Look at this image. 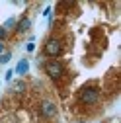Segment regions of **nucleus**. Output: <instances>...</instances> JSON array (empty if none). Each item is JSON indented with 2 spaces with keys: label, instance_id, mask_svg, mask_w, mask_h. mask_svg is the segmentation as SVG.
<instances>
[{
  "label": "nucleus",
  "instance_id": "nucleus-7",
  "mask_svg": "<svg viewBox=\"0 0 121 123\" xmlns=\"http://www.w3.org/2000/svg\"><path fill=\"white\" fill-rule=\"evenodd\" d=\"M24 90H25V84H24L22 80L14 82V92H18V94H20V92H24Z\"/></svg>",
  "mask_w": 121,
  "mask_h": 123
},
{
  "label": "nucleus",
  "instance_id": "nucleus-8",
  "mask_svg": "<svg viewBox=\"0 0 121 123\" xmlns=\"http://www.w3.org/2000/svg\"><path fill=\"white\" fill-rule=\"evenodd\" d=\"M14 25H16V20H14V18H10V20H6V24H4L2 27L8 31V29H10V27H14Z\"/></svg>",
  "mask_w": 121,
  "mask_h": 123
},
{
  "label": "nucleus",
  "instance_id": "nucleus-4",
  "mask_svg": "<svg viewBox=\"0 0 121 123\" xmlns=\"http://www.w3.org/2000/svg\"><path fill=\"white\" fill-rule=\"evenodd\" d=\"M41 113L45 117H55L57 115V105L53 102H43L41 104Z\"/></svg>",
  "mask_w": 121,
  "mask_h": 123
},
{
  "label": "nucleus",
  "instance_id": "nucleus-11",
  "mask_svg": "<svg viewBox=\"0 0 121 123\" xmlns=\"http://www.w3.org/2000/svg\"><path fill=\"white\" fill-rule=\"evenodd\" d=\"M4 37H6V29H4V27H2V25H0V41H2V39H4Z\"/></svg>",
  "mask_w": 121,
  "mask_h": 123
},
{
  "label": "nucleus",
  "instance_id": "nucleus-2",
  "mask_svg": "<svg viewBox=\"0 0 121 123\" xmlns=\"http://www.w3.org/2000/svg\"><path fill=\"white\" fill-rule=\"evenodd\" d=\"M43 51H45V55H47V57H59L60 53H63V43H60L57 37H51V39H47Z\"/></svg>",
  "mask_w": 121,
  "mask_h": 123
},
{
  "label": "nucleus",
  "instance_id": "nucleus-1",
  "mask_svg": "<svg viewBox=\"0 0 121 123\" xmlns=\"http://www.w3.org/2000/svg\"><path fill=\"white\" fill-rule=\"evenodd\" d=\"M80 100H82V104H86V105H94V104L100 100V92H98L94 86H84V88L80 90Z\"/></svg>",
  "mask_w": 121,
  "mask_h": 123
},
{
  "label": "nucleus",
  "instance_id": "nucleus-10",
  "mask_svg": "<svg viewBox=\"0 0 121 123\" xmlns=\"http://www.w3.org/2000/svg\"><path fill=\"white\" fill-rule=\"evenodd\" d=\"M12 74H14V70H8V72H6V76H4L6 82H10V80H12Z\"/></svg>",
  "mask_w": 121,
  "mask_h": 123
},
{
  "label": "nucleus",
  "instance_id": "nucleus-12",
  "mask_svg": "<svg viewBox=\"0 0 121 123\" xmlns=\"http://www.w3.org/2000/svg\"><path fill=\"white\" fill-rule=\"evenodd\" d=\"M2 53H4V43L0 41V55H2Z\"/></svg>",
  "mask_w": 121,
  "mask_h": 123
},
{
  "label": "nucleus",
  "instance_id": "nucleus-6",
  "mask_svg": "<svg viewBox=\"0 0 121 123\" xmlns=\"http://www.w3.org/2000/svg\"><path fill=\"white\" fill-rule=\"evenodd\" d=\"M27 68H29V65H27V61L24 59V61H20V63H18L16 72H14V74H25V72H27Z\"/></svg>",
  "mask_w": 121,
  "mask_h": 123
},
{
  "label": "nucleus",
  "instance_id": "nucleus-3",
  "mask_svg": "<svg viewBox=\"0 0 121 123\" xmlns=\"http://www.w3.org/2000/svg\"><path fill=\"white\" fill-rule=\"evenodd\" d=\"M45 72H47L51 78H60L63 76V72H65V68H63V65L59 63V61H47L45 63Z\"/></svg>",
  "mask_w": 121,
  "mask_h": 123
},
{
  "label": "nucleus",
  "instance_id": "nucleus-5",
  "mask_svg": "<svg viewBox=\"0 0 121 123\" xmlns=\"http://www.w3.org/2000/svg\"><path fill=\"white\" fill-rule=\"evenodd\" d=\"M29 25H31L29 18H22V20L16 24V31H18V33H25L27 29H29Z\"/></svg>",
  "mask_w": 121,
  "mask_h": 123
},
{
  "label": "nucleus",
  "instance_id": "nucleus-9",
  "mask_svg": "<svg viewBox=\"0 0 121 123\" xmlns=\"http://www.w3.org/2000/svg\"><path fill=\"white\" fill-rule=\"evenodd\" d=\"M10 59H12V55H10V53H2V55H0V63H2V65H6Z\"/></svg>",
  "mask_w": 121,
  "mask_h": 123
}]
</instances>
